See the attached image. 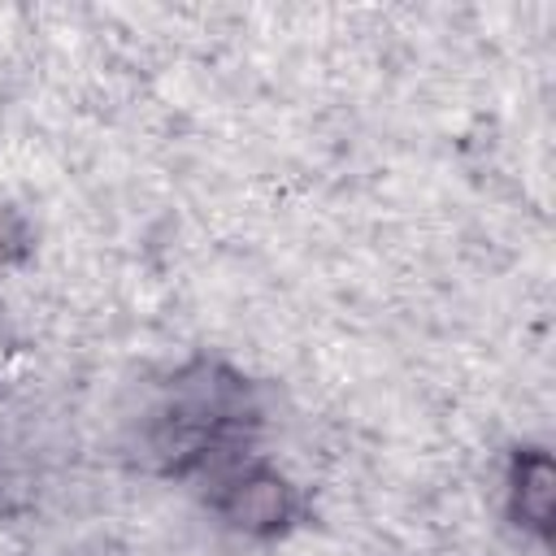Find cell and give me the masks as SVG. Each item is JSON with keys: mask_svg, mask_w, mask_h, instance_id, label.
Here are the masks:
<instances>
[{"mask_svg": "<svg viewBox=\"0 0 556 556\" xmlns=\"http://www.w3.org/2000/svg\"><path fill=\"white\" fill-rule=\"evenodd\" d=\"M552 465L547 456H526L521 460V473H517V513L526 526L534 530H547V517H552V500H556V486H552Z\"/></svg>", "mask_w": 556, "mask_h": 556, "instance_id": "obj_2", "label": "cell"}, {"mask_svg": "<svg viewBox=\"0 0 556 556\" xmlns=\"http://www.w3.org/2000/svg\"><path fill=\"white\" fill-rule=\"evenodd\" d=\"M282 513H287V495H282V482H278V478L252 473L248 482L235 486L230 517H235L239 526H274Z\"/></svg>", "mask_w": 556, "mask_h": 556, "instance_id": "obj_1", "label": "cell"}]
</instances>
